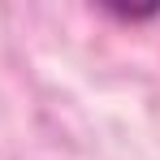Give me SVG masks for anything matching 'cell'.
Returning a JSON list of instances; mask_svg holds the SVG:
<instances>
[{"mask_svg":"<svg viewBox=\"0 0 160 160\" xmlns=\"http://www.w3.org/2000/svg\"><path fill=\"white\" fill-rule=\"evenodd\" d=\"M104 13H108V18H117V22H152V18H160V4H147V9H126V4H108Z\"/></svg>","mask_w":160,"mask_h":160,"instance_id":"obj_1","label":"cell"}]
</instances>
